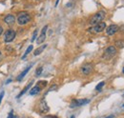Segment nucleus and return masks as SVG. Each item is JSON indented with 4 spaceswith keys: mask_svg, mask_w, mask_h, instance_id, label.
Instances as JSON below:
<instances>
[{
    "mask_svg": "<svg viewBox=\"0 0 124 118\" xmlns=\"http://www.w3.org/2000/svg\"><path fill=\"white\" fill-rule=\"evenodd\" d=\"M31 49H32V46H31V45H30V46L28 47V49H27V50L25 51V53H24V55L22 56V59H25V58H26V56H27V55H28V54H29V53H30V52L31 51Z\"/></svg>",
    "mask_w": 124,
    "mask_h": 118,
    "instance_id": "dca6fc26",
    "label": "nucleus"
},
{
    "mask_svg": "<svg viewBox=\"0 0 124 118\" xmlns=\"http://www.w3.org/2000/svg\"><path fill=\"white\" fill-rule=\"evenodd\" d=\"M3 96H4V91H2V92L0 93V104H1V101H2V98H3Z\"/></svg>",
    "mask_w": 124,
    "mask_h": 118,
    "instance_id": "412c9836",
    "label": "nucleus"
},
{
    "mask_svg": "<svg viewBox=\"0 0 124 118\" xmlns=\"http://www.w3.org/2000/svg\"><path fill=\"white\" fill-rule=\"evenodd\" d=\"M123 108H124V105H123Z\"/></svg>",
    "mask_w": 124,
    "mask_h": 118,
    "instance_id": "c756f323",
    "label": "nucleus"
},
{
    "mask_svg": "<svg viewBox=\"0 0 124 118\" xmlns=\"http://www.w3.org/2000/svg\"><path fill=\"white\" fill-rule=\"evenodd\" d=\"M123 72H124V68H123Z\"/></svg>",
    "mask_w": 124,
    "mask_h": 118,
    "instance_id": "c85d7f7f",
    "label": "nucleus"
},
{
    "mask_svg": "<svg viewBox=\"0 0 124 118\" xmlns=\"http://www.w3.org/2000/svg\"><path fill=\"white\" fill-rule=\"evenodd\" d=\"M105 16H106L105 11L100 10V11L96 12V13H95L92 18H91V20H90V24L93 25V26H94V25H96V24H98V23H100V22H103L102 20L105 18Z\"/></svg>",
    "mask_w": 124,
    "mask_h": 118,
    "instance_id": "f257e3e1",
    "label": "nucleus"
},
{
    "mask_svg": "<svg viewBox=\"0 0 124 118\" xmlns=\"http://www.w3.org/2000/svg\"><path fill=\"white\" fill-rule=\"evenodd\" d=\"M93 65L90 64V63L84 64V65L81 67V69H80L81 73L84 74V75H89V74H91V73L93 72Z\"/></svg>",
    "mask_w": 124,
    "mask_h": 118,
    "instance_id": "39448f33",
    "label": "nucleus"
},
{
    "mask_svg": "<svg viewBox=\"0 0 124 118\" xmlns=\"http://www.w3.org/2000/svg\"><path fill=\"white\" fill-rule=\"evenodd\" d=\"M32 83H33L32 81H31V82H30V83H29V84H28V85H27V86H26V87L24 88V89H23V90H22V91H21V92H20V93L18 94V96H17V98H19V97H21V96H22V95H23L24 93H26V91H27V90H28V89H29V88H31V87L32 86Z\"/></svg>",
    "mask_w": 124,
    "mask_h": 118,
    "instance_id": "2eb2a0df",
    "label": "nucleus"
},
{
    "mask_svg": "<svg viewBox=\"0 0 124 118\" xmlns=\"http://www.w3.org/2000/svg\"><path fill=\"white\" fill-rule=\"evenodd\" d=\"M31 66H29L27 69H24V70H23V71H22V72L19 74V76L17 77V80H18V81H21V80L23 79V77H24V76H25V75H26V74L29 72V70L31 69Z\"/></svg>",
    "mask_w": 124,
    "mask_h": 118,
    "instance_id": "f8f14e48",
    "label": "nucleus"
},
{
    "mask_svg": "<svg viewBox=\"0 0 124 118\" xmlns=\"http://www.w3.org/2000/svg\"><path fill=\"white\" fill-rule=\"evenodd\" d=\"M104 85H105V82H104V81L100 82V83L95 87V89H96V90H101V88L104 87Z\"/></svg>",
    "mask_w": 124,
    "mask_h": 118,
    "instance_id": "f3484780",
    "label": "nucleus"
},
{
    "mask_svg": "<svg viewBox=\"0 0 124 118\" xmlns=\"http://www.w3.org/2000/svg\"><path fill=\"white\" fill-rule=\"evenodd\" d=\"M10 81H11V79H9V80H8V81H7V82H6V84H9V83H10Z\"/></svg>",
    "mask_w": 124,
    "mask_h": 118,
    "instance_id": "bb28decb",
    "label": "nucleus"
},
{
    "mask_svg": "<svg viewBox=\"0 0 124 118\" xmlns=\"http://www.w3.org/2000/svg\"><path fill=\"white\" fill-rule=\"evenodd\" d=\"M42 70H43V68H42V67H39V68L36 69V71H35L36 76H39V75L42 73Z\"/></svg>",
    "mask_w": 124,
    "mask_h": 118,
    "instance_id": "a211bd4d",
    "label": "nucleus"
},
{
    "mask_svg": "<svg viewBox=\"0 0 124 118\" xmlns=\"http://www.w3.org/2000/svg\"><path fill=\"white\" fill-rule=\"evenodd\" d=\"M105 28H106V24H105L104 22H100V23L94 25V26H93V28H91L89 30H90L91 32H93V33H98V32L103 31V30H105Z\"/></svg>",
    "mask_w": 124,
    "mask_h": 118,
    "instance_id": "20e7f679",
    "label": "nucleus"
},
{
    "mask_svg": "<svg viewBox=\"0 0 124 118\" xmlns=\"http://www.w3.org/2000/svg\"><path fill=\"white\" fill-rule=\"evenodd\" d=\"M4 22L6 23V24H8V25H13L14 24V22H15V17H14V15H12V14H8V15H6L5 16V18H4Z\"/></svg>",
    "mask_w": 124,
    "mask_h": 118,
    "instance_id": "9d476101",
    "label": "nucleus"
},
{
    "mask_svg": "<svg viewBox=\"0 0 124 118\" xmlns=\"http://www.w3.org/2000/svg\"><path fill=\"white\" fill-rule=\"evenodd\" d=\"M36 35H37V30H34V32H33V34H32V38H31V42H33V41H34V39L36 38Z\"/></svg>",
    "mask_w": 124,
    "mask_h": 118,
    "instance_id": "6ab92c4d",
    "label": "nucleus"
},
{
    "mask_svg": "<svg viewBox=\"0 0 124 118\" xmlns=\"http://www.w3.org/2000/svg\"><path fill=\"white\" fill-rule=\"evenodd\" d=\"M2 32H3V29H2V27L0 26V35L2 34Z\"/></svg>",
    "mask_w": 124,
    "mask_h": 118,
    "instance_id": "b1692460",
    "label": "nucleus"
},
{
    "mask_svg": "<svg viewBox=\"0 0 124 118\" xmlns=\"http://www.w3.org/2000/svg\"><path fill=\"white\" fill-rule=\"evenodd\" d=\"M7 118H13V113H12V111L9 113V115H8V117H7Z\"/></svg>",
    "mask_w": 124,
    "mask_h": 118,
    "instance_id": "aec40b11",
    "label": "nucleus"
},
{
    "mask_svg": "<svg viewBox=\"0 0 124 118\" xmlns=\"http://www.w3.org/2000/svg\"><path fill=\"white\" fill-rule=\"evenodd\" d=\"M2 58H3V55H2V52L0 51V61L2 60Z\"/></svg>",
    "mask_w": 124,
    "mask_h": 118,
    "instance_id": "393cba45",
    "label": "nucleus"
},
{
    "mask_svg": "<svg viewBox=\"0 0 124 118\" xmlns=\"http://www.w3.org/2000/svg\"><path fill=\"white\" fill-rule=\"evenodd\" d=\"M16 21H17V23H18L19 25L23 26V25H26L27 23H29V22L31 21V16H30V14L27 13L26 11H22V12H20V13L18 14Z\"/></svg>",
    "mask_w": 124,
    "mask_h": 118,
    "instance_id": "f03ea898",
    "label": "nucleus"
},
{
    "mask_svg": "<svg viewBox=\"0 0 124 118\" xmlns=\"http://www.w3.org/2000/svg\"><path fill=\"white\" fill-rule=\"evenodd\" d=\"M58 2H59V0H56V2H55V7H57V5H58Z\"/></svg>",
    "mask_w": 124,
    "mask_h": 118,
    "instance_id": "a878e982",
    "label": "nucleus"
},
{
    "mask_svg": "<svg viewBox=\"0 0 124 118\" xmlns=\"http://www.w3.org/2000/svg\"><path fill=\"white\" fill-rule=\"evenodd\" d=\"M15 31L13 30H8L5 34H4V39H5V42L6 43H10L11 42L14 38H15Z\"/></svg>",
    "mask_w": 124,
    "mask_h": 118,
    "instance_id": "423d86ee",
    "label": "nucleus"
},
{
    "mask_svg": "<svg viewBox=\"0 0 124 118\" xmlns=\"http://www.w3.org/2000/svg\"><path fill=\"white\" fill-rule=\"evenodd\" d=\"M40 108H41L42 112H47V111L49 110V107H48V105H47V103H46L45 100H42V101H41Z\"/></svg>",
    "mask_w": 124,
    "mask_h": 118,
    "instance_id": "ddd939ff",
    "label": "nucleus"
},
{
    "mask_svg": "<svg viewBox=\"0 0 124 118\" xmlns=\"http://www.w3.org/2000/svg\"><path fill=\"white\" fill-rule=\"evenodd\" d=\"M71 118H74V116H73V115H72V116H71Z\"/></svg>",
    "mask_w": 124,
    "mask_h": 118,
    "instance_id": "cd10ccee",
    "label": "nucleus"
},
{
    "mask_svg": "<svg viewBox=\"0 0 124 118\" xmlns=\"http://www.w3.org/2000/svg\"><path fill=\"white\" fill-rule=\"evenodd\" d=\"M119 30H120L121 31H124V25H123V26H121V28H119Z\"/></svg>",
    "mask_w": 124,
    "mask_h": 118,
    "instance_id": "4be33fe9",
    "label": "nucleus"
},
{
    "mask_svg": "<svg viewBox=\"0 0 124 118\" xmlns=\"http://www.w3.org/2000/svg\"><path fill=\"white\" fill-rule=\"evenodd\" d=\"M116 51H117V50H116L115 47L110 46V47H108V48L105 49V51H104V53H103V58L106 59V60H109V59L113 58V57L116 54Z\"/></svg>",
    "mask_w": 124,
    "mask_h": 118,
    "instance_id": "7ed1b4c3",
    "label": "nucleus"
},
{
    "mask_svg": "<svg viewBox=\"0 0 124 118\" xmlns=\"http://www.w3.org/2000/svg\"><path fill=\"white\" fill-rule=\"evenodd\" d=\"M90 102L89 99H76V100H72L71 103V108H75V107H80L83 105H86Z\"/></svg>",
    "mask_w": 124,
    "mask_h": 118,
    "instance_id": "0eeeda50",
    "label": "nucleus"
},
{
    "mask_svg": "<svg viewBox=\"0 0 124 118\" xmlns=\"http://www.w3.org/2000/svg\"><path fill=\"white\" fill-rule=\"evenodd\" d=\"M114 115H109V116H107V117H105V118H114Z\"/></svg>",
    "mask_w": 124,
    "mask_h": 118,
    "instance_id": "5701e85b",
    "label": "nucleus"
},
{
    "mask_svg": "<svg viewBox=\"0 0 124 118\" xmlns=\"http://www.w3.org/2000/svg\"><path fill=\"white\" fill-rule=\"evenodd\" d=\"M46 47H47V45H46V44H45V45H42L41 47H39L38 49H36L34 50L33 54H34L35 56H36V55H39V54H40V53H42V51L46 49Z\"/></svg>",
    "mask_w": 124,
    "mask_h": 118,
    "instance_id": "4468645a",
    "label": "nucleus"
},
{
    "mask_svg": "<svg viewBox=\"0 0 124 118\" xmlns=\"http://www.w3.org/2000/svg\"><path fill=\"white\" fill-rule=\"evenodd\" d=\"M47 30H48V25H46V26L42 29L41 33H40L39 37H38L37 40H36L37 44H41V43H43V42L45 41V39H46V31H47Z\"/></svg>",
    "mask_w": 124,
    "mask_h": 118,
    "instance_id": "6e6552de",
    "label": "nucleus"
},
{
    "mask_svg": "<svg viewBox=\"0 0 124 118\" xmlns=\"http://www.w3.org/2000/svg\"><path fill=\"white\" fill-rule=\"evenodd\" d=\"M119 30V27L117 25H111L106 29V32L108 35H114V33H116Z\"/></svg>",
    "mask_w": 124,
    "mask_h": 118,
    "instance_id": "1a4fd4ad",
    "label": "nucleus"
},
{
    "mask_svg": "<svg viewBox=\"0 0 124 118\" xmlns=\"http://www.w3.org/2000/svg\"><path fill=\"white\" fill-rule=\"evenodd\" d=\"M40 90H41V88H40V85L38 84V85L34 86L33 88H31V89L30 90V94H31V95H35V94H37Z\"/></svg>",
    "mask_w": 124,
    "mask_h": 118,
    "instance_id": "9b49d317",
    "label": "nucleus"
}]
</instances>
